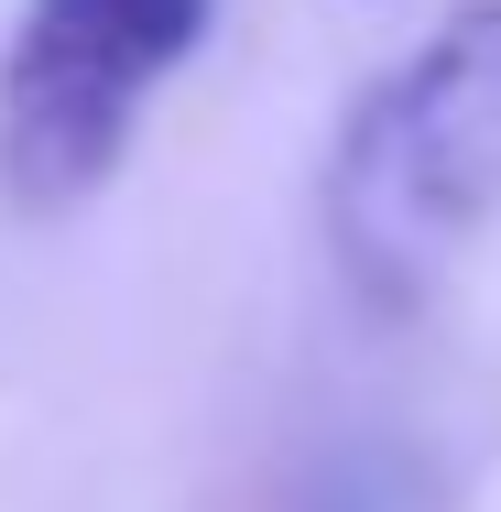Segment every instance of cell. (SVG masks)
I'll list each match as a JSON object with an SVG mask.
<instances>
[{"instance_id": "obj_1", "label": "cell", "mask_w": 501, "mask_h": 512, "mask_svg": "<svg viewBox=\"0 0 501 512\" xmlns=\"http://www.w3.org/2000/svg\"><path fill=\"white\" fill-rule=\"evenodd\" d=\"M501 218V0L447 11L327 153V240L360 306L425 316Z\"/></svg>"}, {"instance_id": "obj_2", "label": "cell", "mask_w": 501, "mask_h": 512, "mask_svg": "<svg viewBox=\"0 0 501 512\" xmlns=\"http://www.w3.org/2000/svg\"><path fill=\"white\" fill-rule=\"evenodd\" d=\"M207 0H22L0 55V186L66 218L120 175L142 99L197 55Z\"/></svg>"}]
</instances>
